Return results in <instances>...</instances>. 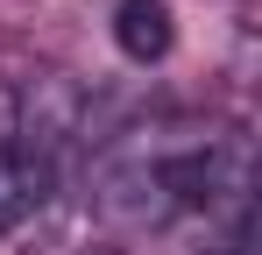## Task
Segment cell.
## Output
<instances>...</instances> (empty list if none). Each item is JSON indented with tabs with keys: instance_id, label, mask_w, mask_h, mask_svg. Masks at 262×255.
<instances>
[{
	"instance_id": "1",
	"label": "cell",
	"mask_w": 262,
	"mask_h": 255,
	"mask_svg": "<svg viewBox=\"0 0 262 255\" xmlns=\"http://www.w3.org/2000/svg\"><path fill=\"white\" fill-rule=\"evenodd\" d=\"M241 184H248L241 135L156 121L106 149V163L92 177V206H99L106 227L149 234V227H170L184 213H213L220 199H241Z\"/></svg>"
},
{
	"instance_id": "2",
	"label": "cell",
	"mask_w": 262,
	"mask_h": 255,
	"mask_svg": "<svg viewBox=\"0 0 262 255\" xmlns=\"http://www.w3.org/2000/svg\"><path fill=\"white\" fill-rule=\"evenodd\" d=\"M50 184H57V163L50 156L21 149V142H0V241L21 234L50 206Z\"/></svg>"
},
{
	"instance_id": "3",
	"label": "cell",
	"mask_w": 262,
	"mask_h": 255,
	"mask_svg": "<svg viewBox=\"0 0 262 255\" xmlns=\"http://www.w3.org/2000/svg\"><path fill=\"white\" fill-rule=\"evenodd\" d=\"M114 50L128 64H163L177 50V22H170V0H121L114 7Z\"/></svg>"
},
{
	"instance_id": "4",
	"label": "cell",
	"mask_w": 262,
	"mask_h": 255,
	"mask_svg": "<svg viewBox=\"0 0 262 255\" xmlns=\"http://www.w3.org/2000/svg\"><path fill=\"white\" fill-rule=\"evenodd\" d=\"M0 142H14V85L0 78Z\"/></svg>"
},
{
	"instance_id": "5",
	"label": "cell",
	"mask_w": 262,
	"mask_h": 255,
	"mask_svg": "<svg viewBox=\"0 0 262 255\" xmlns=\"http://www.w3.org/2000/svg\"><path fill=\"white\" fill-rule=\"evenodd\" d=\"M92 255H114V248H92Z\"/></svg>"
}]
</instances>
